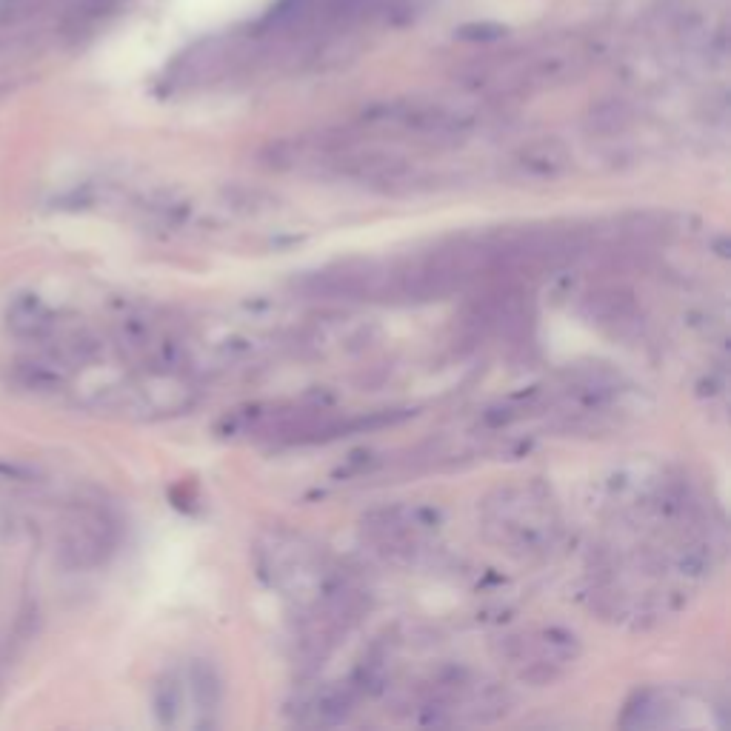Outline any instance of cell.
Wrapping results in <instances>:
<instances>
[{
    "label": "cell",
    "instance_id": "6da1fadb",
    "mask_svg": "<svg viewBox=\"0 0 731 731\" xmlns=\"http://www.w3.org/2000/svg\"><path fill=\"white\" fill-rule=\"evenodd\" d=\"M486 540L514 557H540L554 546L560 520L552 497L537 483L503 486L480 503Z\"/></svg>",
    "mask_w": 731,
    "mask_h": 731
},
{
    "label": "cell",
    "instance_id": "7a4b0ae2",
    "mask_svg": "<svg viewBox=\"0 0 731 731\" xmlns=\"http://www.w3.org/2000/svg\"><path fill=\"white\" fill-rule=\"evenodd\" d=\"M255 563L257 574L275 592L295 600L300 612L326 597L343 580V574L329 563L323 546L286 529L266 532L257 540Z\"/></svg>",
    "mask_w": 731,
    "mask_h": 731
},
{
    "label": "cell",
    "instance_id": "3957f363",
    "mask_svg": "<svg viewBox=\"0 0 731 731\" xmlns=\"http://www.w3.org/2000/svg\"><path fill=\"white\" fill-rule=\"evenodd\" d=\"M420 723L426 726H463V723H494L509 712V694L494 683H480L466 674L437 680L420 703Z\"/></svg>",
    "mask_w": 731,
    "mask_h": 731
},
{
    "label": "cell",
    "instance_id": "277c9868",
    "mask_svg": "<svg viewBox=\"0 0 731 731\" xmlns=\"http://www.w3.org/2000/svg\"><path fill=\"white\" fill-rule=\"evenodd\" d=\"M300 292L323 300H389L397 297L395 266L375 260H346L309 272L297 283Z\"/></svg>",
    "mask_w": 731,
    "mask_h": 731
},
{
    "label": "cell",
    "instance_id": "5b68a950",
    "mask_svg": "<svg viewBox=\"0 0 731 731\" xmlns=\"http://www.w3.org/2000/svg\"><path fill=\"white\" fill-rule=\"evenodd\" d=\"M118 546V520L103 506H78L66 517L58 537L63 569L89 572L103 566Z\"/></svg>",
    "mask_w": 731,
    "mask_h": 731
},
{
    "label": "cell",
    "instance_id": "8992f818",
    "mask_svg": "<svg viewBox=\"0 0 731 731\" xmlns=\"http://www.w3.org/2000/svg\"><path fill=\"white\" fill-rule=\"evenodd\" d=\"M500 657L523 680H552L577 657V637L566 629H537V632L512 634L503 640Z\"/></svg>",
    "mask_w": 731,
    "mask_h": 731
},
{
    "label": "cell",
    "instance_id": "52a82bcc",
    "mask_svg": "<svg viewBox=\"0 0 731 731\" xmlns=\"http://www.w3.org/2000/svg\"><path fill=\"white\" fill-rule=\"evenodd\" d=\"M435 520L437 514L429 509H377L363 517V537L386 557H412L423 549V540L435 529Z\"/></svg>",
    "mask_w": 731,
    "mask_h": 731
},
{
    "label": "cell",
    "instance_id": "ba28073f",
    "mask_svg": "<svg viewBox=\"0 0 731 731\" xmlns=\"http://www.w3.org/2000/svg\"><path fill=\"white\" fill-rule=\"evenodd\" d=\"M526 292L514 283H500L489 289L483 297H477L469 309V326L477 332H492V335L517 337L526 332L532 312Z\"/></svg>",
    "mask_w": 731,
    "mask_h": 731
},
{
    "label": "cell",
    "instance_id": "9c48e42d",
    "mask_svg": "<svg viewBox=\"0 0 731 731\" xmlns=\"http://www.w3.org/2000/svg\"><path fill=\"white\" fill-rule=\"evenodd\" d=\"M366 694H369V686L360 677V672L352 674L349 680L329 683V686H323L317 692L306 694V700L297 709V723H306V726H335V723H343L349 714L355 712L360 697H366Z\"/></svg>",
    "mask_w": 731,
    "mask_h": 731
},
{
    "label": "cell",
    "instance_id": "30bf717a",
    "mask_svg": "<svg viewBox=\"0 0 731 731\" xmlns=\"http://www.w3.org/2000/svg\"><path fill=\"white\" fill-rule=\"evenodd\" d=\"M6 326L20 340L46 343L49 337L55 335V315L38 295L20 292V295L12 297V303L6 309Z\"/></svg>",
    "mask_w": 731,
    "mask_h": 731
},
{
    "label": "cell",
    "instance_id": "8fae6325",
    "mask_svg": "<svg viewBox=\"0 0 731 731\" xmlns=\"http://www.w3.org/2000/svg\"><path fill=\"white\" fill-rule=\"evenodd\" d=\"M572 169V155L563 143L557 140H537L517 152L514 158V172L520 178L532 180H557Z\"/></svg>",
    "mask_w": 731,
    "mask_h": 731
},
{
    "label": "cell",
    "instance_id": "7c38bea8",
    "mask_svg": "<svg viewBox=\"0 0 731 731\" xmlns=\"http://www.w3.org/2000/svg\"><path fill=\"white\" fill-rule=\"evenodd\" d=\"M69 372L72 369L55 352H49V349H43L40 355L20 357L18 363L12 366L15 383L23 386V389H29V392H40V395L60 392L69 383Z\"/></svg>",
    "mask_w": 731,
    "mask_h": 731
},
{
    "label": "cell",
    "instance_id": "4fadbf2b",
    "mask_svg": "<svg viewBox=\"0 0 731 731\" xmlns=\"http://www.w3.org/2000/svg\"><path fill=\"white\" fill-rule=\"evenodd\" d=\"M186 683H189V694L195 700V712L200 714L198 726H212L209 717H215L220 712V697H223V689H220V677L215 672L212 663L206 660H195L189 666V674H186Z\"/></svg>",
    "mask_w": 731,
    "mask_h": 731
},
{
    "label": "cell",
    "instance_id": "5bb4252c",
    "mask_svg": "<svg viewBox=\"0 0 731 731\" xmlns=\"http://www.w3.org/2000/svg\"><path fill=\"white\" fill-rule=\"evenodd\" d=\"M669 694L657 692V689H646V692H637L629 700L626 712L620 717V726L626 729H654V726H669Z\"/></svg>",
    "mask_w": 731,
    "mask_h": 731
},
{
    "label": "cell",
    "instance_id": "9a60e30c",
    "mask_svg": "<svg viewBox=\"0 0 731 731\" xmlns=\"http://www.w3.org/2000/svg\"><path fill=\"white\" fill-rule=\"evenodd\" d=\"M583 312H586L589 320L600 323V326H617V323H629L637 315V303H634L632 292L603 289V292H592L586 297Z\"/></svg>",
    "mask_w": 731,
    "mask_h": 731
},
{
    "label": "cell",
    "instance_id": "2e32d148",
    "mask_svg": "<svg viewBox=\"0 0 731 731\" xmlns=\"http://www.w3.org/2000/svg\"><path fill=\"white\" fill-rule=\"evenodd\" d=\"M183 712V677L166 674L155 689V714L163 726H175Z\"/></svg>",
    "mask_w": 731,
    "mask_h": 731
},
{
    "label": "cell",
    "instance_id": "e0dca14e",
    "mask_svg": "<svg viewBox=\"0 0 731 731\" xmlns=\"http://www.w3.org/2000/svg\"><path fill=\"white\" fill-rule=\"evenodd\" d=\"M58 0H0V29H15L32 20Z\"/></svg>",
    "mask_w": 731,
    "mask_h": 731
},
{
    "label": "cell",
    "instance_id": "ac0fdd59",
    "mask_svg": "<svg viewBox=\"0 0 731 731\" xmlns=\"http://www.w3.org/2000/svg\"><path fill=\"white\" fill-rule=\"evenodd\" d=\"M457 35L466 40H497L500 35H506V29L497 23H472V26H463Z\"/></svg>",
    "mask_w": 731,
    "mask_h": 731
}]
</instances>
